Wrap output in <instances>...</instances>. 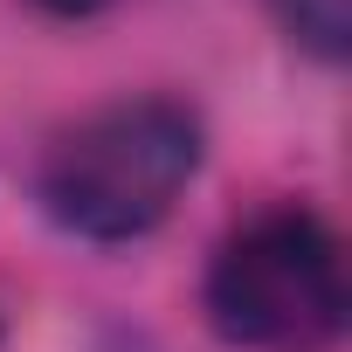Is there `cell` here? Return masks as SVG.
<instances>
[{
    "label": "cell",
    "instance_id": "obj_1",
    "mask_svg": "<svg viewBox=\"0 0 352 352\" xmlns=\"http://www.w3.org/2000/svg\"><path fill=\"white\" fill-rule=\"evenodd\" d=\"M201 173V118L180 97H118L76 118L42 173V214L76 242H138Z\"/></svg>",
    "mask_w": 352,
    "mask_h": 352
},
{
    "label": "cell",
    "instance_id": "obj_2",
    "mask_svg": "<svg viewBox=\"0 0 352 352\" xmlns=\"http://www.w3.org/2000/svg\"><path fill=\"white\" fill-rule=\"evenodd\" d=\"M345 318V249L311 208L242 221L208 263V324L242 352H331Z\"/></svg>",
    "mask_w": 352,
    "mask_h": 352
},
{
    "label": "cell",
    "instance_id": "obj_3",
    "mask_svg": "<svg viewBox=\"0 0 352 352\" xmlns=\"http://www.w3.org/2000/svg\"><path fill=\"white\" fill-rule=\"evenodd\" d=\"M283 35L318 56V63H345V35H352V0H270Z\"/></svg>",
    "mask_w": 352,
    "mask_h": 352
},
{
    "label": "cell",
    "instance_id": "obj_4",
    "mask_svg": "<svg viewBox=\"0 0 352 352\" xmlns=\"http://www.w3.org/2000/svg\"><path fill=\"white\" fill-rule=\"evenodd\" d=\"M28 8H42V14H56V21H90V14L118 8V0H28Z\"/></svg>",
    "mask_w": 352,
    "mask_h": 352
}]
</instances>
